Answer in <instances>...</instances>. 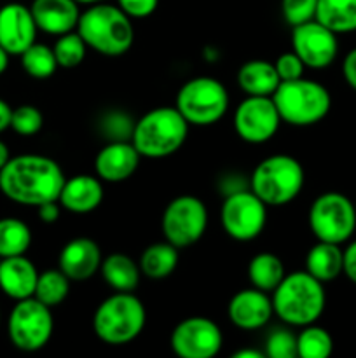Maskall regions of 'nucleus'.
Listing matches in <instances>:
<instances>
[{
    "instance_id": "f257e3e1",
    "label": "nucleus",
    "mask_w": 356,
    "mask_h": 358,
    "mask_svg": "<svg viewBox=\"0 0 356 358\" xmlns=\"http://www.w3.org/2000/svg\"><path fill=\"white\" fill-rule=\"evenodd\" d=\"M66 177L52 157L20 154L0 170V192L9 201L23 206H40L58 201Z\"/></svg>"
},
{
    "instance_id": "f03ea898",
    "label": "nucleus",
    "mask_w": 356,
    "mask_h": 358,
    "mask_svg": "<svg viewBox=\"0 0 356 358\" xmlns=\"http://www.w3.org/2000/svg\"><path fill=\"white\" fill-rule=\"evenodd\" d=\"M75 30L87 48L108 58L126 55L135 42L131 17L117 3L100 2L86 6Z\"/></svg>"
},
{
    "instance_id": "7ed1b4c3",
    "label": "nucleus",
    "mask_w": 356,
    "mask_h": 358,
    "mask_svg": "<svg viewBox=\"0 0 356 358\" xmlns=\"http://www.w3.org/2000/svg\"><path fill=\"white\" fill-rule=\"evenodd\" d=\"M271 299L276 317L290 327L300 329L316 324L327 306L323 283L306 269L285 275L281 283L272 290Z\"/></svg>"
},
{
    "instance_id": "20e7f679",
    "label": "nucleus",
    "mask_w": 356,
    "mask_h": 358,
    "mask_svg": "<svg viewBox=\"0 0 356 358\" xmlns=\"http://www.w3.org/2000/svg\"><path fill=\"white\" fill-rule=\"evenodd\" d=\"M188 128L177 107H157L135 121L131 143L142 157L163 159L184 147Z\"/></svg>"
},
{
    "instance_id": "39448f33",
    "label": "nucleus",
    "mask_w": 356,
    "mask_h": 358,
    "mask_svg": "<svg viewBox=\"0 0 356 358\" xmlns=\"http://www.w3.org/2000/svg\"><path fill=\"white\" fill-rule=\"evenodd\" d=\"M147 324V310L135 292H114L98 304L93 331L101 343L124 346L135 341Z\"/></svg>"
},
{
    "instance_id": "423d86ee",
    "label": "nucleus",
    "mask_w": 356,
    "mask_h": 358,
    "mask_svg": "<svg viewBox=\"0 0 356 358\" xmlns=\"http://www.w3.org/2000/svg\"><path fill=\"white\" fill-rule=\"evenodd\" d=\"M283 122L297 128L314 126L323 121L332 108V96L321 83L311 79L279 83L272 94Z\"/></svg>"
},
{
    "instance_id": "0eeeda50",
    "label": "nucleus",
    "mask_w": 356,
    "mask_h": 358,
    "mask_svg": "<svg viewBox=\"0 0 356 358\" xmlns=\"http://www.w3.org/2000/svg\"><path fill=\"white\" fill-rule=\"evenodd\" d=\"M306 184L304 168L288 154H272L251 171L248 187L267 206H285L302 192Z\"/></svg>"
},
{
    "instance_id": "6e6552de",
    "label": "nucleus",
    "mask_w": 356,
    "mask_h": 358,
    "mask_svg": "<svg viewBox=\"0 0 356 358\" xmlns=\"http://www.w3.org/2000/svg\"><path fill=\"white\" fill-rule=\"evenodd\" d=\"M175 107L191 126L216 124L229 110V93L218 79L199 76L178 90Z\"/></svg>"
},
{
    "instance_id": "1a4fd4ad",
    "label": "nucleus",
    "mask_w": 356,
    "mask_h": 358,
    "mask_svg": "<svg viewBox=\"0 0 356 358\" xmlns=\"http://www.w3.org/2000/svg\"><path fill=\"white\" fill-rule=\"evenodd\" d=\"M52 308L35 297L16 301L7 318V336L14 348L34 353L44 348L52 338Z\"/></svg>"
},
{
    "instance_id": "9d476101",
    "label": "nucleus",
    "mask_w": 356,
    "mask_h": 358,
    "mask_svg": "<svg viewBox=\"0 0 356 358\" xmlns=\"http://www.w3.org/2000/svg\"><path fill=\"white\" fill-rule=\"evenodd\" d=\"M309 229L318 241L342 245L356 229L355 203L341 192H323L309 208Z\"/></svg>"
},
{
    "instance_id": "9b49d317",
    "label": "nucleus",
    "mask_w": 356,
    "mask_h": 358,
    "mask_svg": "<svg viewBox=\"0 0 356 358\" xmlns=\"http://www.w3.org/2000/svg\"><path fill=\"white\" fill-rule=\"evenodd\" d=\"M208 208L192 194H181L171 199L161 217V231L168 243L178 250L198 243L208 229Z\"/></svg>"
},
{
    "instance_id": "f8f14e48",
    "label": "nucleus",
    "mask_w": 356,
    "mask_h": 358,
    "mask_svg": "<svg viewBox=\"0 0 356 358\" xmlns=\"http://www.w3.org/2000/svg\"><path fill=\"white\" fill-rule=\"evenodd\" d=\"M269 206L250 187L230 192L220 208V222L229 238L236 241H253L267 224Z\"/></svg>"
},
{
    "instance_id": "ddd939ff",
    "label": "nucleus",
    "mask_w": 356,
    "mask_h": 358,
    "mask_svg": "<svg viewBox=\"0 0 356 358\" xmlns=\"http://www.w3.org/2000/svg\"><path fill=\"white\" fill-rule=\"evenodd\" d=\"M170 346L180 358H213L223 346V334L208 317H188L175 325Z\"/></svg>"
},
{
    "instance_id": "4468645a",
    "label": "nucleus",
    "mask_w": 356,
    "mask_h": 358,
    "mask_svg": "<svg viewBox=\"0 0 356 358\" xmlns=\"http://www.w3.org/2000/svg\"><path fill=\"white\" fill-rule=\"evenodd\" d=\"M281 117L272 96H246L234 112V129L243 142L265 143L278 133Z\"/></svg>"
},
{
    "instance_id": "2eb2a0df",
    "label": "nucleus",
    "mask_w": 356,
    "mask_h": 358,
    "mask_svg": "<svg viewBox=\"0 0 356 358\" xmlns=\"http://www.w3.org/2000/svg\"><path fill=\"white\" fill-rule=\"evenodd\" d=\"M292 51L302 59L306 69H328L339 55L337 34L320 21H306L292 28Z\"/></svg>"
},
{
    "instance_id": "dca6fc26",
    "label": "nucleus",
    "mask_w": 356,
    "mask_h": 358,
    "mask_svg": "<svg viewBox=\"0 0 356 358\" xmlns=\"http://www.w3.org/2000/svg\"><path fill=\"white\" fill-rule=\"evenodd\" d=\"M37 23L30 7L9 2L0 7V45L10 56H21L37 42Z\"/></svg>"
},
{
    "instance_id": "f3484780",
    "label": "nucleus",
    "mask_w": 356,
    "mask_h": 358,
    "mask_svg": "<svg viewBox=\"0 0 356 358\" xmlns=\"http://www.w3.org/2000/svg\"><path fill=\"white\" fill-rule=\"evenodd\" d=\"M227 317L230 324L241 331H258L274 317L271 296L255 287L239 290L227 304Z\"/></svg>"
},
{
    "instance_id": "a211bd4d",
    "label": "nucleus",
    "mask_w": 356,
    "mask_h": 358,
    "mask_svg": "<svg viewBox=\"0 0 356 358\" xmlns=\"http://www.w3.org/2000/svg\"><path fill=\"white\" fill-rule=\"evenodd\" d=\"M142 156L131 140H114L100 149L94 157V171L101 182L119 184L135 175Z\"/></svg>"
},
{
    "instance_id": "6ab92c4d",
    "label": "nucleus",
    "mask_w": 356,
    "mask_h": 358,
    "mask_svg": "<svg viewBox=\"0 0 356 358\" xmlns=\"http://www.w3.org/2000/svg\"><path fill=\"white\" fill-rule=\"evenodd\" d=\"M101 254L100 245L86 236L73 238L63 245L58 257V268L70 278V282H86L100 273Z\"/></svg>"
},
{
    "instance_id": "aec40b11",
    "label": "nucleus",
    "mask_w": 356,
    "mask_h": 358,
    "mask_svg": "<svg viewBox=\"0 0 356 358\" xmlns=\"http://www.w3.org/2000/svg\"><path fill=\"white\" fill-rule=\"evenodd\" d=\"M30 10L38 30L56 37L75 30L82 13L75 0H34Z\"/></svg>"
},
{
    "instance_id": "412c9836",
    "label": "nucleus",
    "mask_w": 356,
    "mask_h": 358,
    "mask_svg": "<svg viewBox=\"0 0 356 358\" xmlns=\"http://www.w3.org/2000/svg\"><path fill=\"white\" fill-rule=\"evenodd\" d=\"M103 184L98 177L87 173L66 178L59 192L58 203L63 210L77 215L91 213L103 201Z\"/></svg>"
},
{
    "instance_id": "4be33fe9",
    "label": "nucleus",
    "mask_w": 356,
    "mask_h": 358,
    "mask_svg": "<svg viewBox=\"0 0 356 358\" xmlns=\"http://www.w3.org/2000/svg\"><path fill=\"white\" fill-rule=\"evenodd\" d=\"M38 271L27 255H16L0 261V290L9 299L21 301L34 297Z\"/></svg>"
},
{
    "instance_id": "5701e85b",
    "label": "nucleus",
    "mask_w": 356,
    "mask_h": 358,
    "mask_svg": "<svg viewBox=\"0 0 356 358\" xmlns=\"http://www.w3.org/2000/svg\"><path fill=\"white\" fill-rule=\"evenodd\" d=\"M279 83L274 63L265 59H250L237 70V86L246 96H272Z\"/></svg>"
},
{
    "instance_id": "b1692460",
    "label": "nucleus",
    "mask_w": 356,
    "mask_h": 358,
    "mask_svg": "<svg viewBox=\"0 0 356 358\" xmlns=\"http://www.w3.org/2000/svg\"><path fill=\"white\" fill-rule=\"evenodd\" d=\"M342 269H344V250L341 245L316 241L307 252L306 271L321 283L337 280L342 275Z\"/></svg>"
},
{
    "instance_id": "393cba45",
    "label": "nucleus",
    "mask_w": 356,
    "mask_h": 358,
    "mask_svg": "<svg viewBox=\"0 0 356 358\" xmlns=\"http://www.w3.org/2000/svg\"><path fill=\"white\" fill-rule=\"evenodd\" d=\"M100 275L114 292H135L142 278L138 262L121 252L103 257Z\"/></svg>"
},
{
    "instance_id": "a878e982",
    "label": "nucleus",
    "mask_w": 356,
    "mask_h": 358,
    "mask_svg": "<svg viewBox=\"0 0 356 358\" xmlns=\"http://www.w3.org/2000/svg\"><path fill=\"white\" fill-rule=\"evenodd\" d=\"M140 271L149 280H164L175 273L178 266V248L171 243L157 241L149 245L140 255Z\"/></svg>"
},
{
    "instance_id": "bb28decb",
    "label": "nucleus",
    "mask_w": 356,
    "mask_h": 358,
    "mask_svg": "<svg viewBox=\"0 0 356 358\" xmlns=\"http://www.w3.org/2000/svg\"><path fill=\"white\" fill-rule=\"evenodd\" d=\"M314 20L337 35L356 31V0H318Z\"/></svg>"
},
{
    "instance_id": "cd10ccee",
    "label": "nucleus",
    "mask_w": 356,
    "mask_h": 358,
    "mask_svg": "<svg viewBox=\"0 0 356 358\" xmlns=\"http://www.w3.org/2000/svg\"><path fill=\"white\" fill-rule=\"evenodd\" d=\"M285 275V264L272 252H260L253 255L248 264V280L251 287L267 294H272V290L281 283Z\"/></svg>"
},
{
    "instance_id": "c85d7f7f",
    "label": "nucleus",
    "mask_w": 356,
    "mask_h": 358,
    "mask_svg": "<svg viewBox=\"0 0 356 358\" xmlns=\"http://www.w3.org/2000/svg\"><path fill=\"white\" fill-rule=\"evenodd\" d=\"M31 245V231L16 217L0 219V259L24 255Z\"/></svg>"
},
{
    "instance_id": "c756f323",
    "label": "nucleus",
    "mask_w": 356,
    "mask_h": 358,
    "mask_svg": "<svg viewBox=\"0 0 356 358\" xmlns=\"http://www.w3.org/2000/svg\"><path fill=\"white\" fill-rule=\"evenodd\" d=\"M70 294V278L61 269H45L38 273L37 287L34 297L45 306L56 308L65 303Z\"/></svg>"
},
{
    "instance_id": "7c9ffc66",
    "label": "nucleus",
    "mask_w": 356,
    "mask_h": 358,
    "mask_svg": "<svg viewBox=\"0 0 356 358\" xmlns=\"http://www.w3.org/2000/svg\"><path fill=\"white\" fill-rule=\"evenodd\" d=\"M20 58L21 66L31 79H49L59 69L52 48H49L47 44H42V42H34Z\"/></svg>"
},
{
    "instance_id": "2f4dec72",
    "label": "nucleus",
    "mask_w": 356,
    "mask_h": 358,
    "mask_svg": "<svg viewBox=\"0 0 356 358\" xmlns=\"http://www.w3.org/2000/svg\"><path fill=\"white\" fill-rule=\"evenodd\" d=\"M334 352V339L327 329L316 324L302 327L297 334V357L300 358H327Z\"/></svg>"
},
{
    "instance_id": "473e14b6",
    "label": "nucleus",
    "mask_w": 356,
    "mask_h": 358,
    "mask_svg": "<svg viewBox=\"0 0 356 358\" xmlns=\"http://www.w3.org/2000/svg\"><path fill=\"white\" fill-rule=\"evenodd\" d=\"M87 49L89 48L77 30L59 35L52 45L59 69H77L86 59Z\"/></svg>"
},
{
    "instance_id": "72a5a7b5",
    "label": "nucleus",
    "mask_w": 356,
    "mask_h": 358,
    "mask_svg": "<svg viewBox=\"0 0 356 358\" xmlns=\"http://www.w3.org/2000/svg\"><path fill=\"white\" fill-rule=\"evenodd\" d=\"M44 126V115L35 105H20L13 108L10 129L20 136H34Z\"/></svg>"
},
{
    "instance_id": "f704fd0d",
    "label": "nucleus",
    "mask_w": 356,
    "mask_h": 358,
    "mask_svg": "<svg viewBox=\"0 0 356 358\" xmlns=\"http://www.w3.org/2000/svg\"><path fill=\"white\" fill-rule=\"evenodd\" d=\"M265 357L269 358H295L297 357V336L288 329H278L269 334L265 341Z\"/></svg>"
},
{
    "instance_id": "c9c22d12",
    "label": "nucleus",
    "mask_w": 356,
    "mask_h": 358,
    "mask_svg": "<svg viewBox=\"0 0 356 358\" xmlns=\"http://www.w3.org/2000/svg\"><path fill=\"white\" fill-rule=\"evenodd\" d=\"M318 0H281L283 20L288 27H297L316 16Z\"/></svg>"
},
{
    "instance_id": "e433bc0d",
    "label": "nucleus",
    "mask_w": 356,
    "mask_h": 358,
    "mask_svg": "<svg viewBox=\"0 0 356 358\" xmlns=\"http://www.w3.org/2000/svg\"><path fill=\"white\" fill-rule=\"evenodd\" d=\"M133 128H135V121L126 112L112 110L105 114L103 121H101V131L110 136V142H114V140H131Z\"/></svg>"
},
{
    "instance_id": "4c0bfd02",
    "label": "nucleus",
    "mask_w": 356,
    "mask_h": 358,
    "mask_svg": "<svg viewBox=\"0 0 356 358\" xmlns=\"http://www.w3.org/2000/svg\"><path fill=\"white\" fill-rule=\"evenodd\" d=\"M274 69L281 83L300 79V77H304V72H306V65L293 51L279 55L278 59L274 62Z\"/></svg>"
},
{
    "instance_id": "58836bf2",
    "label": "nucleus",
    "mask_w": 356,
    "mask_h": 358,
    "mask_svg": "<svg viewBox=\"0 0 356 358\" xmlns=\"http://www.w3.org/2000/svg\"><path fill=\"white\" fill-rule=\"evenodd\" d=\"M117 6L131 20H143L156 13L159 0H117Z\"/></svg>"
},
{
    "instance_id": "ea45409f",
    "label": "nucleus",
    "mask_w": 356,
    "mask_h": 358,
    "mask_svg": "<svg viewBox=\"0 0 356 358\" xmlns=\"http://www.w3.org/2000/svg\"><path fill=\"white\" fill-rule=\"evenodd\" d=\"M342 275L348 276V280H351L356 285V240L351 241L344 248V269H342Z\"/></svg>"
},
{
    "instance_id": "a19ab883",
    "label": "nucleus",
    "mask_w": 356,
    "mask_h": 358,
    "mask_svg": "<svg viewBox=\"0 0 356 358\" xmlns=\"http://www.w3.org/2000/svg\"><path fill=\"white\" fill-rule=\"evenodd\" d=\"M37 215L44 224H54L61 215V205L58 201L44 203V205L37 206Z\"/></svg>"
},
{
    "instance_id": "79ce46f5",
    "label": "nucleus",
    "mask_w": 356,
    "mask_h": 358,
    "mask_svg": "<svg viewBox=\"0 0 356 358\" xmlns=\"http://www.w3.org/2000/svg\"><path fill=\"white\" fill-rule=\"evenodd\" d=\"M342 76L349 87L356 91V48L346 55L344 62H342Z\"/></svg>"
},
{
    "instance_id": "37998d69",
    "label": "nucleus",
    "mask_w": 356,
    "mask_h": 358,
    "mask_svg": "<svg viewBox=\"0 0 356 358\" xmlns=\"http://www.w3.org/2000/svg\"><path fill=\"white\" fill-rule=\"evenodd\" d=\"M10 115H13V108H10V105L6 100L0 98V133L10 128Z\"/></svg>"
},
{
    "instance_id": "c03bdc74",
    "label": "nucleus",
    "mask_w": 356,
    "mask_h": 358,
    "mask_svg": "<svg viewBox=\"0 0 356 358\" xmlns=\"http://www.w3.org/2000/svg\"><path fill=\"white\" fill-rule=\"evenodd\" d=\"M264 357V352H258V350H251V348H244L239 350V352L232 353V358H262Z\"/></svg>"
},
{
    "instance_id": "a18cd8bd",
    "label": "nucleus",
    "mask_w": 356,
    "mask_h": 358,
    "mask_svg": "<svg viewBox=\"0 0 356 358\" xmlns=\"http://www.w3.org/2000/svg\"><path fill=\"white\" fill-rule=\"evenodd\" d=\"M10 159V152H9V147H7L6 142L0 140V170L7 164V161Z\"/></svg>"
},
{
    "instance_id": "49530a36",
    "label": "nucleus",
    "mask_w": 356,
    "mask_h": 358,
    "mask_svg": "<svg viewBox=\"0 0 356 358\" xmlns=\"http://www.w3.org/2000/svg\"><path fill=\"white\" fill-rule=\"evenodd\" d=\"M9 58H10L9 52L0 45V76H2V73L7 70V66H9Z\"/></svg>"
},
{
    "instance_id": "de8ad7c7",
    "label": "nucleus",
    "mask_w": 356,
    "mask_h": 358,
    "mask_svg": "<svg viewBox=\"0 0 356 358\" xmlns=\"http://www.w3.org/2000/svg\"><path fill=\"white\" fill-rule=\"evenodd\" d=\"M77 3L80 6H93V3H100V2H108V0H75Z\"/></svg>"
},
{
    "instance_id": "09e8293b",
    "label": "nucleus",
    "mask_w": 356,
    "mask_h": 358,
    "mask_svg": "<svg viewBox=\"0 0 356 358\" xmlns=\"http://www.w3.org/2000/svg\"><path fill=\"white\" fill-rule=\"evenodd\" d=\"M0 324H2V311H0Z\"/></svg>"
},
{
    "instance_id": "8fccbe9b",
    "label": "nucleus",
    "mask_w": 356,
    "mask_h": 358,
    "mask_svg": "<svg viewBox=\"0 0 356 358\" xmlns=\"http://www.w3.org/2000/svg\"><path fill=\"white\" fill-rule=\"evenodd\" d=\"M355 210H356V201H355Z\"/></svg>"
},
{
    "instance_id": "3c124183",
    "label": "nucleus",
    "mask_w": 356,
    "mask_h": 358,
    "mask_svg": "<svg viewBox=\"0 0 356 358\" xmlns=\"http://www.w3.org/2000/svg\"><path fill=\"white\" fill-rule=\"evenodd\" d=\"M0 261H2V259H0Z\"/></svg>"
}]
</instances>
